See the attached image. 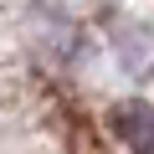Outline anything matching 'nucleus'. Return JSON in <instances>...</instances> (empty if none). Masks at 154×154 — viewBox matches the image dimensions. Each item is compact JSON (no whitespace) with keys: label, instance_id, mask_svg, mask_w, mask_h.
<instances>
[{"label":"nucleus","instance_id":"obj_1","mask_svg":"<svg viewBox=\"0 0 154 154\" xmlns=\"http://www.w3.org/2000/svg\"><path fill=\"white\" fill-rule=\"evenodd\" d=\"M113 128L134 154H154V108L149 103H123L113 113Z\"/></svg>","mask_w":154,"mask_h":154}]
</instances>
